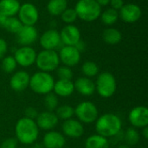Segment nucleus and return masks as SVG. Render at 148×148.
Here are the masks:
<instances>
[{
  "label": "nucleus",
  "instance_id": "f257e3e1",
  "mask_svg": "<svg viewBox=\"0 0 148 148\" xmlns=\"http://www.w3.org/2000/svg\"><path fill=\"white\" fill-rule=\"evenodd\" d=\"M16 139L23 145L34 144L39 135V128L34 120L23 117L19 119L15 127Z\"/></svg>",
  "mask_w": 148,
  "mask_h": 148
},
{
  "label": "nucleus",
  "instance_id": "f03ea898",
  "mask_svg": "<svg viewBox=\"0 0 148 148\" xmlns=\"http://www.w3.org/2000/svg\"><path fill=\"white\" fill-rule=\"evenodd\" d=\"M121 120L118 115L112 113L104 114L95 121V130L97 134L105 138L115 137V135L121 131Z\"/></svg>",
  "mask_w": 148,
  "mask_h": 148
},
{
  "label": "nucleus",
  "instance_id": "7ed1b4c3",
  "mask_svg": "<svg viewBox=\"0 0 148 148\" xmlns=\"http://www.w3.org/2000/svg\"><path fill=\"white\" fill-rule=\"evenodd\" d=\"M54 84V77L49 73L38 71L30 76L29 87L34 93L45 95L53 91Z\"/></svg>",
  "mask_w": 148,
  "mask_h": 148
},
{
  "label": "nucleus",
  "instance_id": "20e7f679",
  "mask_svg": "<svg viewBox=\"0 0 148 148\" xmlns=\"http://www.w3.org/2000/svg\"><path fill=\"white\" fill-rule=\"evenodd\" d=\"M78 18L84 22H94L101 14V6L95 0H79L75 7Z\"/></svg>",
  "mask_w": 148,
  "mask_h": 148
},
{
  "label": "nucleus",
  "instance_id": "39448f33",
  "mask_svg": "<svg viewBox=\"0 0 148 148\" xmlns=\"http://www.w3.org/2000/svg\"><path fill=\"white\" fill-rule=\"evenodd\" d=\"M95 91L102 98H110L116 92L117 82L114 75L110 72L101 73L96 79Z\"/></svg>",
  "mask_w": 148,
  "mask_h": 148
},
{
  "label": "nucleus",
  "instance_id": "423d86ee",
  "mask_svg": "<svg viewBox=\"0 0 148 148\" xmlns=\"http://www.w3.org/2000/svg\"><path fill=\"white\" fill-rule=\"evenodd\" d=\"M35 63L40 71L47 73L55 71L60 64L58 53L56 50L43 49L36 55Z\"/></svg>",
  "mask_w": 148,
  "mask_h": 148
},
{
  "label": "nucleus",
  "instance_id": "0eeeda50",
  "mask_svg": "<svg viewBox=\"0 0 148 148\" xmlns=\"http://www.w3.org/2000/svg\"><path fill=\"white\" fill-rule=\"evenodd\" d=\"M75 115L82 123L91 124L95 122L99 112L97 107L91 101H82L75 108Z\"/></svg>",
  "mask_w": 148,
  "mask_h": 148
},
{
  "label": "nucleus",
  "instance_id": "6e6552de",
  "mask_svg": "<svg viewBox=\"0 0 148 148\" xmlns=\"http://www.w3.org/2000/svg\"><path fill=\"white\" fill-rule=\"evenodd\" d=\"M17 16L23 25L34 26L38 22L39 11L33 3H24L20 5Z\"/></svg>",
  "mask_w": 148,
  "mask_h": 148
},
{
  "label": "nucleus",
  "instance_id": "1a4fd4ad",
  "mask_svg": "<svg viewBox=\"0 0 148 148\" xmlns=\"http://www.w3.org/2000/svg\"><path fill=\"white\" fill-rule=\"evenodd\" d=\"M36 55V50L30 46H22L16 50L13 56L17 65L27 68L35 63Z\"/></svg>",
  "mask_w": 148,
  "mask_h": 148
},
{
  "label": "nucleus",
  "instance_id": "9d476101",
  "mask_svg": "<svg viewBox=\"0 0 148 148\" xmlns=\"http://www.w3.org/2000/svg\"><path fill=\"white\" fill-rule=\"evenodd\" d=\"M58 56L60 62L69 68L76 66L81 61V52L75 46H63Z\"/></svg>",
  "mask_w": 148,
  "mask_h": 148
},
{
  "label": "nucleus",
  "instance_id": "9b49d317",
  "mask_svg": "<svg viewBox=\"0 0 148 148\" xmlns=\"http://www.w3.org/2000/svg\"><path fill=\"white\" fill-rule=\"evenodd\" d=\"M130 124L134 128H143L148 126V108L145 106L134 108L128 114Z\"/></svg>",
  "mask_w": 148,
  "mask_h": 148
},
{
  "label": "nucleus",
  "instance_id": "f8f14e48",
  "mask_svg": "<svg viewBox=\"0 0 148 148\" xmlns=\"http://www.w3.org/2000/svg\"><path fill=\"white\" fill-rule=\"evenodd\" d=\"M141 16V8L135 3H126L119 10V17L127 23H136L140 19Z\"/></svg>",
  "mask_w": 148,
  "mask_h": 148
},
{
  "label": "nucleus",
  "instance_id": "ddd939ff",
  "mask_svg": "<svg viewBox=\"0 0 148 148\" xmlns=\"http://www.w3.org/2000/svg\"><path fill=\"white\" fill-rule=\"evenodd\" d=\"M39 42L43 49L56 50V49L58 48L62 43L60 32L55 29H48L40 36Z\"/></svg>",
  "mask_w": 148,
  "mask_h": 148
},
{
  "label": "nucleus",
  "instance_id": "4468645a",
  "mask_svg": "<svg viewBox=\"0 0 148 148\" xmlns=\"http://www.w3.org/2000/svg\"><path fill=\"white\" fill-rule=\"evenodd\" d=\"M61 42L66 46H75L81 41V31L74 24H67L60 31Z\"/></svg>",
  "mask_w": 148,
  "mask_h": 148
},
{
  "label": "nucleus",
  "instance_id": "2eb2a0df",
  "mask_svg": "<svg viewBox=\"0 0 148 148\" xmlns=\"http://www.w3.org/2000/svg\"><path fill=\"white\" fill-rule=\"evenodd\" d=\"M37 36V29L34 26L28 25H23L20 30L16 34V41L22 46H30L36 41Z\"/></svg>",
  "mask_w": 148,
  "mask_h": 148
},
{
  "label": "nucleus",
  "instance_id": "dca6fc26",
  "mask_svg": "<svg viewBox=\"0 0 148 148\" xmlns=\"http://www.w3.org/2000/svg\"><path fill=\"white\" fill-rule=\"evenodd\" d=\"M62 129L65 136L73 139L80 138L84 134V127L82 123L73 118L64 121L62 126Z\"/></svg>",
  "mask_w": 148,
  "mask_h": 148
},
{
  "label": "nucleus",
  "instance_id": "f3484780",
  "mask_svg": "<svg viewBox=\"0 0 148 148\" xmlns=\"http://www.w3.org/2000/svg\"><path fill=\"white\" fill-rule=\"evenodd\" d=\"M58 120L59 119L57 118L55 113L50 111H45L38 114L35 121L39 129L44 131H51L57 126L59 121Z\"/></svg>",
  "mask_w": 148,
  "mask_h": 148
},
{
  "label": "nucleus",
  "instance_id": "a211bd4d",
  "mask_svg": "<svg viewBox=\"0 0 148 148\" xmlns=\"http://www.w3.org/2000/svg\"><path fill=\"white\" fill-rule=\"evenodd\" d=\"M30 76L28 72L19 70L15 72L10 80V86L15 92H22L25 90L29 84Z\"/></svg>",
  "mask_w": 148,
  "mask_h": 148
},
{
  "label": "nucleus",
  "instance_id": "6ab92c4d",
  "mask_svg": "<svg viewBox=\"0 0 148 148\" xmlns=\"http://www.w3.org/2000/svg\"><path fill=\"white\" fill-rule=\"evenodd\" d=\"M66 140L63 134L56 131L47 132L42 140V145L45 148H63Z\"/></svg>",
  "mask_w": 148,
  "mask_h": 148
},
{
  "label": "nucleus",
  "instance_id": "aec40b11",
  "mask_svg": "<svg viewBox=\"0 0 148 148\" xmlns=\"http://www.w3.org/2000/svg\"><path fill=\"white\" fill-rule=\"evenodd\" d=\"M75 90L83 96H90L95 91V84L92 79L82 76L79 77L74 82Z\"/></svg>",
  "mask_w": 148,
  "mask_h": 148
},
{
  "label": "nucleus",
  "instance_id": "412c9836",
  "mask_svg": "<svg viewBox=\"0 0 148 148\" xmlns=\"http://www.w3.org/2000/svg\"><path fill=\"white\" fill-rule=\"evenodd\" d=\"M53 91L57 96H61V97L70 96L75 91L74 82H72V80L59 79L58 81L55 82Z\"/></svg>",
  "mask_w": 148,
  "mask_h": 148
},
{
  "label": "nucleus",
  "instance_id": "4be33fe9",
  "mask_svg": "<svg viewBox=\"0 0 148 148\" xmlns=\"http://www.w3.org/2000/svg\"><path fill=\"white\" fill-rule=\"evenodd\" d=\"M21 3L18 0H0V14L10 17L17 15Z\"/></svg>",
  "mask_w": 148,
  "mask_h": 148
},
{
  "label": "nucleus",
  "instance_id": "5701e85b",
  "mask_svg": "<svg viewBox=\"0 0 148 148\" xmlns=\"http://www.w3.org/2000/svg\"><path fill=\"white\" fill-rule=\"evenodd\" d=\"M85 148H109L110 142L108 138L100 134L90 135L85 141Z\"/></svg>",
  "mask_w": 148,
  "mask_h": 148
},
{
  "label": "nucleus",
  "instance_id": "b1692460",
  "mask_svg": "<svg viewBox=\"0 0 148 148\" xmlns=\"http://www.w3.org/2000/svg\"><path fill=\"white\" fill-rule=\"evenodd\" d=\"M102 39L109 45H115L121 42L122 39V34L115 28H107L102 32Z\"/></svg>",
  "mask_w": 148,
  "mask_h": 148
},
{
  "label": "nucleus",
  "instance_id": "393cba45",
  "mask_svg": "<svg viewBox=\"0 0 148 148\" xmlns=\"http://www.w3.org/2000/svg\"><path fill=\"white\" fill-rule=\"evenodd\" d=\"M68 8L67 0H49L47 4V10L49 15L54 16H61V14Z\"/></svg>",
  "mask_w": 148,
  "mask_h": 148
},
{
  "label": "nucleus",
  "instance_id": "a878e982",
  "mask_svg": "<svg viewBox=\"0 0 148 148\" xmlns=\"http://www.w3.org/2000/svg\"><path fill=\"white\" fill-rule=\"evenodd\" d=\"M100 17H101V20L103 24H105L107 26H111V25L114 24L120 18L119 11L113 8H108V9L105 10L104 11H101Z\"/></svg>",
  "mask_w": 148,
  "mask_h": 148
},
{
  "label": "nucleus",
  "instance_id": "bb28decb",
  "mask_svg": "<svg viewBox=\"0 0 148 148\" xmlns=\"http://www.w3.org/2000/svg\"><path fill=\"white\" fill-rule=\"evenodd\" d=\"M23 27L22 23L20 22V20L16 17V16H10L7 17L5 20V23L3 26V28L4 29H6L8 32H10L12 34H16L20 29Z\"/></svg>",
  "mask_w": 148,
  "mask_h": 148
},
{
  "label": "nucleus",
  "instance_id": "cd10ccee",
  "mask_svg": "<svg viewBox=\"0 0 148 148\" xmlns=\"http://www.w3.org/2000/svg\"><path fill=\"white\" fill-rule=\"evenodd\" d=\"M123 140L128 146H135L139 143L140 140V133L137 131L136 128L134 127H129L126 130L124 133V137Z\"/></svg>",
  "mask_w": 148,
  "mask_h": 148
},
{
  "label": "nucleus",
  "instance_id": "c85d7f7f",
  "mask_svg": "<svg viewBox=\"0 0 148 148\" xmlns=\"http://www.w3.org/2000/svg\"><path fill=\"white\" fill-rule=\"evenodd\" d=\"M55 114L58 119L66 121L71 119L75 115V109L69 105H62L56 108Z\"/></svg>",
  "mask_w": 148,
  "mask_h": 148
},
{
  "label": "nucleus",
  "instance_id": "c756f323",
  "mask_svg": "<svg viewBox=\"0 0 148 148\" xmlns=\"http://www.w3.org/2000/svg\"><path fill=\"white\" fill-rule=\"evenodd\" d=\"M82 72L85 77L92 78L99 74V67L95 62L92 61H88L82 64Z\"/></svg>",
  "mask_w": 148,
  "mask_h": 148
},
{
  "label": "nucleus",
  "instance_id": "7c9ffc66",
  "mask_svg": "<svg viewBox=\"0 0 148 148\" xmlns=\"http://www.w3.org/2000/svg\"><path fill=\"white\" fill-rule=\"evenodd\" d=\"M17 63L14 58V56H4L2 59V69L3 70V72H5L6 74H11L13 73L16 69Z\"/></svg>",
  "mask_w": 148,
  "mask_h": 148
},
{
  "label": "nucleus",
  "instance_id": "2f4dec72",
  "mask_svg": "<svg viewBox=\"0 0 148 148\" xmlns=\"http://www.w3.org/2000/svg\"><path fill=\"white\" fill-rule=\"evenodd\" d=\"M44 106L47 111L53 112L58 107V97L55 93H49L45 95L44 98Z\"/></svg>",
  "mask_w": 148,
  "mask_h": 148
},
{
  "label": "nucleus",
  "instance_id": "473e14b6",
  "mask_svg": "<svg viewBox=\"0 0 148 148\" xmlns=\"http://www.w3.org/2000/svg\"><path fill=\"white\" fill-rule=\"evenodd\" d=\"M61 18L62 22L66 23L67 24H72L76 21L78 18L76 11L75 8H67L62 14H61Z\"/></svg>",
  "mask_w": 148,
  "mask_h": 148
},
{
  "label": "nucleus",
  "instance_id": "72a5a7b5",
  "mask_svg": "<svg viewBox=\"0 0 148 148\" xmlns=\"http://www.w3.org/2000/svg\"><path fill=\"white\" fill-rule=\"evenodd\" d=\"M56 75L59 79L62 80H72L73 78V71L71 68L67 66H60L56 69Z\"/></svg>",
  "mask_w": 148,
  "mask_h": 148
},
{
  "label": "nucleus",
  "instance_id": "f704fd0d",
  "mask_svg": "<svg viewBox=\"0 0 148 148\" xmlns=\"http://www.w3.org/2000/svg\"><path fill=\"white\" fill-rule=\"evenodd\" d=\"M0 148H17V140L16 138L5 139L1 143Z\"/></svg>",
  "mask_w": 148,
  "mask_h": 148
},
{
  "label": "nucleus",
  "instance_id": "c9c22d12",
  "mask_svg": "<svg viewBox=\"0 0 148 148\" xmlns=\"http://www.w3.org/2000/svg\"><path fill=\"white\" fill-rule=\"evenodd\" d=\"M38 112L37 110L33 108V107H28L25 110H24V117L31 119V120H36L37 115H38Z\"/></svg>",
  "mask_w": 148,
  "mask_h": 148
},
{
  "label": "nucleus",
  "instance_id": "e433bc0d",
  "mask_svg": "<svg viewBox=\"0 0 148 148\" xmlns=\"http://www.w3.org/2000/svg\"><path fill=\"white\" fill-rule=\"evenodd\" d=\"M7 51H8V44L6 41L3 38H0V60H2L5 56Z\"/></svg>",
  "mask_w": 148,
  "mask_h": 148
},
{
  "label": "nucleus",
  "instance_id": "4c0bfd02",
  "mask_svg": "<svg viewBox=\"0 0 148 148\" xmlns=\"http://www.w3.org/2000/svg\"><path fill=\"white\" fill-rule=\"evenodd\" d=\"M109 4L111 6L110 8H113V9H114V10L119 11L125 3H124L123 0H110Z\"/></svg>",
  "mask_w": 148,
  "mask_h": 148
},
{
  "label": "nucleus",
  "instance_id": "58836bf2",
  "mask_svg": "<svg viewBox=\"0 0 148 148\" xmlns=\"http://www.w3.org/2000/svg\"><path fill=\"white\" fill-rule=\"evenodd\" d=\"M142 136L145 140H148V127H145L142 128Z\"/></svg>",
  "mask_w": 148,
  "mask_h": 148
},
{
  "label": "nucleus",
  "instance_id": "ea45409f",
  "mask_svg": "<svg viewBox=\"0 0 148 148\" xmlns=\"http://www.w3.org/2000/svg\"><path fill=\"white\" fill-rule=\"evenodd\" d=\"M101 6H106L108 4H109L110 0H95Z\"/></svg>",
  "mask_w": 148,
  "mask_h": 148
},
{
  "label": "nucleus",
  "instance_id": "a19ab883",
  "mask_svg": "<svg viewBox=\"0 0 148 148\" xmlns=\"http://www.w3.org/2000/svg\"><path fill=\"white\" fill-rule=\"evenodd\" d=\"M6 18H7V16H3V15L0 14V27H3V26Z\"/></svg>",
  "mask_w": 148,
  "mask_h": 148
},
{
  "label": "nucleus",
  "instance_id": "79ce46f5",
  "mask_svg": "<svg viewBox=\"0 0 148 148\" xmlns=\"http://www.w3.org/2000/svg\"><path fill=\"white\" fill-rule=\"evenodd\" d=\"M31 148H44V147H43V145H42V144H39V143H35V144L32 146V147Z\"/></svg>",
  "mask_w": 148,
  "mask_h": 148
},
{
  "label": "nucleus",
  "instance_id": "37998d69",
  "mask_svg": "<svg viewBox=\"0 0 148 148\" xmlns=\"http://www.w3.org/2000/svg\"><path fill=\"white\" fill-rule=\"evenodd\" d=\"M118 148H131V147L126 144V145H121Z\"/></svg>",
  "mask_w": 148,
  "mask_h": 148
},
{
  "label": "nucleus",
  "instance_id": "c03bdc74",
  "mask_svg": "<svg viewBox=\"0 0 148 148\" xmlns=\"http://www.w3.org/2000/svg\"><path fill=\"white\" fill-rule=\"evenodd\" d=\"M20 148H23V147H20Z\"/></svg>",
  "mask_w": 148,
  "mask_h": 148
}]
</instances>
